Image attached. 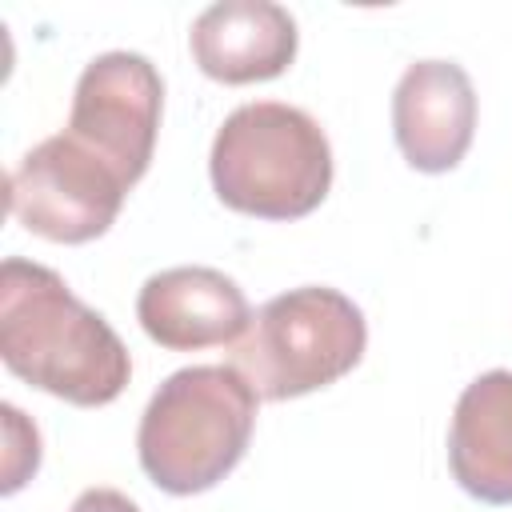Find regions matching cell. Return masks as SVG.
<instances>
[{"label":"cell","instance_id":"obj_5","mask_svg":"<svg viewBox=\"0 0 512 512\" xmlns=\"http://www.w3.org/2000/svg\"><path fill=\"white\" fill-rule=\"evenodd\" d=\"M4 192L12 220L32 236L52 244H88L116 224L128 184L76 136L56 132L20 156Z\"/></svg>","mask_w":512,"mask_h":512},{"label":"cell","instance_id":"obj_2","mask_svg":"<svg viewBox=\"0 0 512 512\" xmlns=\"http://www.w3.org/2000/svg\"><path fill=\"white\" fill-rule=\"evenodd\" d=\"M256 392L232 364H192L172 372L148 400L136 428L144 476L168 496L216 488L248 452Z\"/></svg>","mask_w":512,"mask_h":512},{"label":"cell","instance_id":"obj_11","mask_svg":"<svg viewBox=\"0 0 512 512\" xmlns=\"http://www.w3.org/2000/svg\"><path fill=\"white\" fill-rule=\"evenodd\" d=\"M4 432H8V456H4V492L12 496L36 468H40V432L24 420L16 404H4Z\"/></svg>","mask_w":512,"mask_h":512},{"label":"cell","instance_id":"obj_1","mask_svg":"<svg viewBox=\"0 0 512 512\" xmlns=\"http://www.w3.org/2000/svg\"><path fill=\"white\" fill-rule=\"evenodd\" d=\"M0 360L32 388L76 408L112 404L132 376L116 328L60 272L8 256L0 268Z\"/></svg>","mask_w":512,"mask_h":512},{"label":"cell","instance_id":"obj_10","mask_svg":"<svg viewBox=\"0 0 512 512\" xmlns=\"http://www.w3.org/2000/svg\"><path fill=\"white\" fill-rule=\"evenodd\" d=\"M448 468L480 504H512V372L476 376L452 412Z\"/></svg>","mask_w":512,"mask_h":512},{"label":"cell","instance_id":"obj_8","mask_svg":"<svg viewBox=\"0 0 512 512\" xmlns=\"http://www.w3.org/2000/svg\"><path fill=\"white\" fill-rule=\"evenodd\" d=\"M144 336L168 352H196L236 344L252 320L244 288L208 264L164 268L144 280L136 296Z\"/></svg>","mask_w":512,"mask_h":512},{"label":"cell","instance_id":"obj_6","mask_svg":"<svg viewBox=\"0 0 512 512\" xmlns=\"http://www.w3.org/2000/svg\"><path fill=\"white\" fill-rule=\"evenodd\" d=\"M160 108H164V80L156 64L140 52L120 48L84 64L64 132L76 136L84 148H92L100 160H108L132 188L152 164Z\"/></svg>","mask_w":512,"mask_h":512},{"label":"cell","instance_id":"obj_4","mask_svg":"<svg viewBox=\"0 0 512 512\" xmlns=\"http://www.w3.org/2000/svg\"><path fill=\"white\" fill-rule=\"evenodd\" d=\"M368 344L364 312L328 284H304L260 304L232 344V368L260 400H296L348 376Z\"/></svg>","mask_w":512,"mask_h":512},{"label":"cell","instance_id":"obj_3","mask_svg":"<svg viewBox=\"0 0 512 512\" xmlns=\"http://www.w3.org/2000/svg\"><path fill=\"white\" fill-rule=\"evenodd\" d=\"M212 192L256 220H300L332 188L324 128L296 104L252 100L224 116L208 152Z\"/></svg>","mask_w":512,"mask_h":512},{"label":"cell","instance_id":"obj_9","mask_svg":"<svg viewBox=\"0 0 512 512\" xmlns=\"http://www.w3.org/2000/svg\"><path fill=\"white\" fill-rule=\"evenodd\" d=\"M296 20L272 0L208 4L188 32L196 68L220 84H260L288 72L296 60Z\"/></svg>","mask_w":512,"mask_h":512},{"label":"cell","instance_id":"obj_12","mask_svg":"<svg viewBox=\"0 0 512 512\" xmlns=\"http://www.w3.org/2000/svg\"><path fill=\"white\" fill-rule=\"evenodd\" d=\"M68 512H140V504L120 488H84Z\"/></svg>","mask_w":512,"mask_h":512},{"label":"cell","instance_id":"obj_7","mask_svg":"<svg viewBox=\"0 0 512 512\" xmlns=\"http://www.w3.org/2000/svg\"><path fill=\"white\" fill-rule=\"evenodd\" d=\"M476 88L456 60H416L392 92V136L416 172H452L472 148Z\"/></svg>","mask_w":512,"mask_h":512}]
</instances>
